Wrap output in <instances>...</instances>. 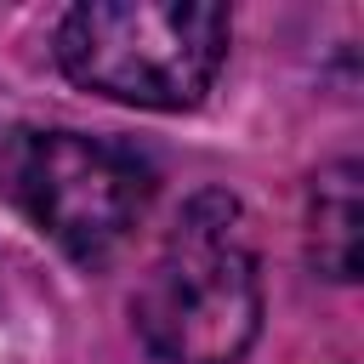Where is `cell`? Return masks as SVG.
Segmentation results:
<instances>
[{
	"mask_svg": "<svg viewBox=\"0 0 364 364\" xmlns=\"http://www.w3.org/2000/svg\"><path fill=\"white\" fill-rule=\"evenodd\" d=\"M159 364H239L262 336V273L239 193L199 188L131 301Z\"/></svg>",
	"mask_w": 364,
	"mask_h": 364,
	"instance_id": "cell-1",
	"label": "cell"
},
{
	"mask_svg": "<svg viewBox=\"0 0 364 364\" xmlns=\"http://www.w3.org/2000/svg\"><path fill=\"white\" fill-rule=\"evenodd\" d=\"M233 17L210 0H85L57 23V68L108 102L199 108L228 63Z\"/></svg>",
	"mask_w": 364,
	"mask_h": 364,
	"instance_id": "cell-2",
	"label": "cell"
},
{
	"mask_svg": "<svg viewBox=\"0 0 364 364\" xmlns=\"http://www.w3.org/2000/svg\"><path fill=\"white\" fill-rule=\"evenodd\" d=\"M154 188V165L114 136L11 131L0 154V193L80 267H102L125 250Z\"/></svg>",
	"mask_w": 364,
	"mask_h": 364,
	"instance_id": "cell-3",
	"label": "cell"
},
{
	"mask_svg": "<svg viewBox=\"0 0 364 364\" xmlns=\"http://www.w3.org/2000/svg\"><path fill=\"white\" fill-rule=\"evenodd\" d=\"M307 256L324 279L353 284L364 267V171L358 159H336L307 188Z\"/></svg>",
	"mask_w": 364,
	"mask_h": 364,
	"instance_id": "cell-4",
	"label": "cell"
}]
</instances>
